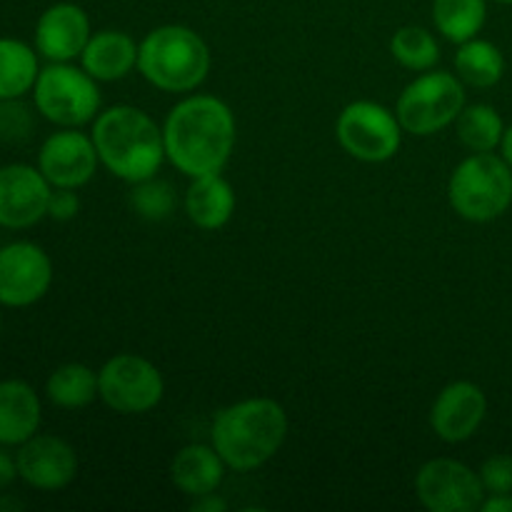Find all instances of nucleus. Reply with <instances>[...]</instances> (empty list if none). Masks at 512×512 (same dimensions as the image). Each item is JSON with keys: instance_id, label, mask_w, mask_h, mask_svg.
Wrapping results in <instances>:
<instances>
[{"instance_id": "9b49d317", "label": "nucleus", "mask_w": 512, "mask_h": 512, "mask_svg": "<svg viewBox=\"0 0 512 512\" xmlns=\"http://www.w3.org/2000/svg\"><path fill=\"white\" fill-rule=\"evenodd\" d=\"M53 283V263L40 245L15 240L0 248V305L28 308L45 298Z\"/></svg>"}, {"instance_id": "2eb2a0df", "label": "nucleus", "mask_w": 512, "mask_h": 512, "mask_svg": "<svg viewBox=\"0 0 512 512\" xmlns=\"http://www.w3.org/2000/svg\"><path fill=\"white\" fill-rule=\"evenodd\" d=\"M488 415V398L483 388L470 380L445 385L430 408V428L443 443H465L473 438Z\"/></svg>"}, {"instance_id": "ddd939ff", "label": "nucleus", "mask_w": 512, "mask_h": 512, "mask_svg": "<svg viewBox=\"0 0 512 512\" xmlns=\"http://www.w3.org/2000/svg\"><path fill=\"white\" fill-rule=\"evenodd\" d=\"M53 185L38 168L10 163L0 168V228L23 230L48 215Z\"/></svg>"}, {"instance_id": "5701e85b", "label": "nucleus", "mask_w": 512, "mask_h": 512, "mask_svg": "<svg viewBox=\"0 0 512 512\" xmlns=\"http://www.w3.org/2000/svg\"><path fill=\"white\" fill-rule=\"evenodd\" d=\"M45 395L55 408L80 410L98 398V373L83 363H65L50 373Z\"/></svg>"}, {"instance_id": "393cba45", "label": "nucleus", "mask_w": 512, "mask_h": 512, "mask_svg": "<svg viewBox=\"0 0 512 512\" xmlns=\"http://www.w3.org/2000/svg\"><path fill=\"white\" fill-rule=\"evenodd\" d=\"M460 143L473 153H493L500 148L505 135V123L498 110L488 103L465 105L463 113L455 120Z\"/></svg>"}, {"instance_id": "cd10ccee", "label": "nucleus", "mask_w": 512, "mask_h": 512, "mask_svg": "<svg viewBox=\"0 0 512 512\" xmlns=\"http://www.w3.org/2000/svg\"><path fill=\"white\" fill-rule=\"evenodd\" d=\"M478 475L488 495L512 493V455L508 453L490 455V458L480 465Z\"/></svg>"}, {"instance_id": "72a5a7b5", "label": "nucleus", "mask_w": 512, "mask_h": 512, "mask_svg": "<svg viewBox=\"0 0 512 512\" xmlns=\"http://www.w3.org/2000/svg\"><path fill=\"white\" fill-rule=\"evenodd\" d=\"M20 508H23V503H20V500L5 498V495L0 493V510H20Z\"/></svg>"}, {"instance_id": "6ab92c4d", "label": "nucleus", "mask_w": 512, "mask_h": 512, "mask_svg": "<svg viewBox=\"0 0 512 512\" xmlns=\"http://www.w3.org/2000/svg\"><path fill=\"white\" fill-rule=\"evenodd\" d=\"M225 460L213 445H185L170 463V480L188 498L215 493L225 480Z\"/></svg>"}, {"instance_id": "a211bd4d", "label": "nucleus", "mask_w": 512, "mask_h": 512, "mask_svg": "<svg viewBox=\"0 0 512 512\" xmlns=\"http://www.w3.org/2000/svg\"><path fill=\"white\" fill-rule=\"evenodd\" d=\"M43 420V405L25 380H0V445L18 448L33 438Z\"/></svg>"}, {"instance_id": "dca6fc26", "label": "nucleus", "mask_w": 512, "mask_h": 512, "mask_svg": "<svg viewBox=\"0 0 512 512\" xmlns=\"http://www.w3.org/2000/svg\"><path fill=\"white\" fill-rule=\"evenodd\" d=\"M90 35V18L80 5L55 3L40 13L33 40L35 50L50 63H70L83 55Z\"/></svg>"}, {"instance_id": "6e6552de", "label": "nucleus", "mask_w": 512, "mask_h": 512, "mask_svg": "<svg viewBox=\"0 0 512 512\" xmlns=\"http://www.w3.org/2000/svg\"><path fill=\"white\" fill-rule=\"evenodd\" d=\"M335 138L350 158L363 163H385L395 158L403 145V125L385 105L355 100L338 115Z\"/></svg>"}, {"instance_id": "9d476101", "label": "nucleus", "mask_w": 512, "mask_h": 512, "mask_svg": "<svg viewBox=\"0 0 512 512\" xmlns=\"http://www.w3.org/2000/svg\"><path fill=\"white\" fill-rule=\"evenodd\" d=\"M415 495L430 512H475L488 493L473 468L453 458H435L415 475Z\"/></svg>"}, {"instance_id": "412c9836", "label": "nucleus", "mask_w": 512, "mask_h": 512, "mask_svg": "<svg viewBox=\"0 0 512 512\" xmlns=\"http://www.w3.org/2000/svg\"><path fill=\"white\" fill-rule=\"evenodd\" d=\"M38 50L15 38H0V100H20L38 80Z\"/></svg>"}, {"instance_id": "20e7f679", "label": "nucleus", "mask_w": 512, "mask_h": 512, "mask_svg": "<svg viewBox=\"0 0 512 512\" xmlns=\"http://www.w3.org/2000/svg\"><path fill=\"white\" fill-rule=\"evenodd\" d=\"M138 70L165 93H190L210 73V48L188 25L153 28L138 48Z\"/></svg>"}, {"instance_id": "f8f14e48", "label": "nucleus", "mask_w": 512, "mask_h": 512, "mask_svg": "<svg viewBox=\"0 0 512 512\" xmlns=\"http://www.w3.org/2000/svg\"><path fill=\"white\" fill-rule=\"evenodd\" d=\"M98 163L93 135L80 133L78 128H60L48 135L38 153V170L53 188H83L93 180Z\"/></svg>"}, {"instance_id": "4468645a", "label": "nucleus", "mask_w": 512, "mask_h": 512, "mask_svg": "<svg viewBox=\"0 0 512 512\" xmlns=\"http://www.w3.org/2000/svg\"><path fill=\"white\" fill-rule=\"evenodd\" d=\"M18 475L30 488L55 493L68 488L78 475V455L68 440L58 435H38L18 445Z\"/></svg>"}, {"instance_id": "4be33fe9", "label": "nucleus", "mask_w": 512, "mask_h": 512, "mask_svg": "<svg viewBox=\"0 0 512 512\" xmlns=\"http://www.w3.org/2000/svg\"><path fill=\"white\" fill-rule=\"evenodd\" d=\"M455 70H458V78L470 88H493L505 75V55L490 40L473 38L468 43H460L455 53Z\"/></svg>"}, {"instance_id": "aec40b11", "label": "nucleus", "mask_w": 512, "mask_h": 512, "mask_svg": "<svg viewBox=\"0 0 512 512\" xmlns=\"http://www.w3.org/2000/svg\"><path fill=\"white\" fill-rule=\"evenodd\" d=\"M185 213L190 223L203 230H218L235 213V190L220 173L190 178L185 190Z\"/></svg>"}, {"instance_id": "a878e982", "label": "nucleus", "mask_w": 512, "mask_h": 512, "mask_svg": "<svg viewBox=\"0 0 512 512\" xmlns=\"http://www.w3.org/2000/svg\"><path fill=\"white\" fill-rule=\"evenodd\" d=\"M390 53L403 68L413 70V73H425V70H433L438 65L440 45L428 28L403 25L390 38Z\"/></svg>"}, {"instance_id": "b1692460", "label": "nucleus", "mask_w": 512, "mask_h": 512, "mask_svg": "<svg viewBox=\"0 0 512 512\" xmlns=\"http://www.w3.org/2000/svg\"><path fill=\"white\" fill-rule=\"evenodd\" d=\"M488 20V0H433V23L450 43L478 38Z\"/></svg>"}, {"instance_id": "1a4fd4ad", "label": "nucleus", "mask_w": 512, "mask_h": 512, "mask_svg": "<svg viewBox=\"0 0 512 512\" xmlns=\"http://www.w3.org/2000/svg\"><path fill=\"white\" fill-rule=\"evenodd\" d=\"M163 395V373L143 355L118 353L98 370V398L118 415L148 413Z\"/></svg>"}, {"instance_id": "0eeeda50", "label": "nucleus", "mask_w": 512, "mask_h": 512, "mask_svg": "<svg viewBox=\"0 0 512 512\" xmlns=\"http://www.w3.org/2000/svg\"><path fill=\"white\" fill-rule=\"evenodd\" d=\"M458 75L448 70H425L400 93L398 115L405 133L428 135L440 133L458 120L465 108V88Z\"/></svg>"}, {"instance_id": "2f4dec72", "label": "nucleus", "mask_w": 512, "mask_h": 512, "mask_svg": "<svg viewBox=\"0 0 512 512\" xmlns=\"http://www.w3.org/2000/svg\"><path fill=\"white\" fill-rule=\"evenodd\" d=\"M483 512H512V493H500V495H485Z\"/></svg>"}, {"instance_id": "c756f323", "label": "nucleus", "mask_w": 512, "mask_h": 512, "mask_svg": "<svg viewBox=\"0 0 512 512\" xmlns=\"http://www.w3.org/2000/svg\"><path fill=\"white\" fill-rule=\"evenodd\" d=\"M18 478L20 475H18V463H15V458L10 453H5V450H0V493L8 490Z\"/></svg>"}, {"instance_id": "473e14b6", "label": "nucleus", "mask_w": 512, "mask_h": 512, "mask_svg": "<svg viewBox=\"0 0 512 512\" xmlns=\"http://www.w3.org/2000/svg\"><path fill=\"white\" fill-rule=\"evenodd\" d=\"M500 153H503L505 163L512 168V125L505 128V135H503V143H500Z\"/></svg>"}, {"instance_id": "7c9ffc66", "label": "nucleus", "mask_w": 512, "mask_h": 512, "mask_svg": "<svg viewBox=\"0 0 512 512\" xmlns=\"http://www.w3.org/2000/svg\"><path fill=\"white\" fill-rule=\"evenodd\" d=\"M195 512H225L228 510V503L220 498L218 493L200 495V498H193V505H190Z\"/></svg>"}, {"instance_id": "c85d7f7f", "label": "nucleus", "mask_w": 512, "mask_h": 512, "mask_svg": "<svg viewBox=\"0 0 512 512\" xmlns=\"http://www.w3.org/2000/svg\"><path fill=\"white\" fill-rule=\"evenodd\" d=\"M80 213V198L75 195L73 188H55L48 200V218L65 223L73 220Z\"/></svg>"}, {"instance_id": "bb28decb", "label": "nucleus", "mask_w": 512, "mask_h": 512, "mask_svg": "<svg viewBox=\"0 0 512 512\" xmlns=\"http://www.w3.org/2000/svg\"><path fill=\"white\" fill-rule=\"evenodd\" d=\"M175 203H178L175 188L158 175L133 183V190H130V208L135 210V215L150 220V223L168 220L173 215Z\"/></svg>"}, {"instance_id": "39448f33", "label": "nucleus", "mask_w": 512, "mask_h": 512, "mask_svg": "<svg viewBox=\"0 0 512 512\" xmlns=\"http://www.w3.org/2000/svg\"><path fill=\"white\" fill-rule=\"evenodd\" d=\"M450 208L470 223H490L512 205V168L503 155L473 153L448 180Z\"/></svg>"}, {"instance_id": "423d86ee", "label": "nucleus", "mask_w": 512, "mask_h": 512, "mask_svg": "<svg viewBox=\"0 0 512 512\" xmlns=\"http://www.w3.org/2000/svg\"><path fill=\"white\" fill-rule=\"evenodd\" d=\"M33 103L38 113L58 128H80L100 113L98 80L85 68L50 63L35 80Z\"/></svg>"}, {"instance_id": "f704fd0d", "label": "nucleus", "mask_w": 512, "mask_h": 512, "mask_svg": "<svg viewBox=\"0 0 512 512\" xmlns=\"http://www.w3.org/2000/svg\"><path fill=\"white\" fill-rule=\"evenodd\" d=\"M495 3H503V5H512V0H495Z\"/></svg>"}, {"instance_id": "f257e3e1", "label": "nucleus", "mask_w": 512, "mask_h": 512, "mask_svg": "<svg viewBox=\"0 0 512 512\" xmlns=\"http://www.w3.org/2000/svg\"><path fill=\"white\" fill-rule=\"evenodd\" d=\"M163 140L165 158L188 178L223 173L238 140L235 115L215 95H190L168 113Z\"/></svg>"}, {"instance_id": "7ed1b4c3", "label": "nucleus", "mask_w": 512, "mask_h": 512, "mask_svg": "<svg viewBox=\"0 0 512 512\" xmlns=\"http://www.w3.org/2000/svg\"><path fill=\"white\" fill-rule=\"evenodd\" d=\"M90 135L100 163L130 185L158 175L165 160L163 128L135 105H113L98 113Z\"/></svg>"}, {"instance_id": "f03ea898", "label": "nucleus", "mask_w": 512, "mask_h": 512, "mask_svg": "<svg viewBox=\"0 0 512 512\" xmlns=\"http://www.w3.org/2000/svg\"><path fill=\"white\" fill-rule=\"evenodd\" d=\"M288 438V413L273 398H248L220 410L210 443L230 470H255L273 460Z\"/></svg>"}, {"instance_id": "f3484780", "label": "nucleus", "mask_w": 512, "mask_h": 512, "mask_svg": "<svg viewBox=\"0 0 512 512\" xmlns=\"http://www.w3.org/2000/svg\"><path fill=\"white\" fill-rule=\"evenodd\" d=\"M138 48L133 35L125 30H98L90 35L80 65L93 75L98 83H115L138 68Z\"/></svg>"}]
</instances>
